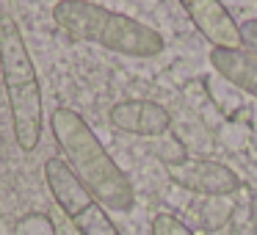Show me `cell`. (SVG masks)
<instances>
[{"label": "cell", "instance_id": "1", "mask_svg": "<svg viewBox=\"0 0 257 235\" xmlns=\"http://www.w3.org/2000/svg\"><path fill=\"white\" fill-rule=\"evenodd\" d=\"M53 139L58 144L61 161L69 172L89 188V194L100 202L105 210L130 213L136 205V191L124 169L108 155L100 144L91 125L72 108H56L50 116Z\"/></svg>", "mask_w": 257, "mask_h": 235}, {"label": "cell", "instance_id": "2", "mask_svg": "<svg viewBox=\"0 0 257 235\" xmlns=\"http://www.w3.org/2000/svg\"><path fill=\"white\" fill-rule=\"evenodd\" d=\"M53 23L75 42L100 45L127 58H155L163 53V36L130 14L89 0H61L53 6Z\"/></svg>", "mask_w": 257, "mask_h": 235}, {"label": "cell", "instance_id": "3", "mask_svg": "<svg viewBox=\"0 0 257 235\" xmlns=\"http://www.w3.org/2000/svg\"><path fill=\"white\" fill-rule=\"evenodd\" d=\"M0 75L14 141L23 152H34L42 141V89L23 31L9 12H0Z\"/></svg>", "mask_w": 257, "mask_h": 235}, {"label": "cell", "instance_id": "4", "mask_svg": "<svg viewBox=\"0 0 257 235\" xmlns=\"http://www.w3.org/2000/svg\"><path fill=\"white\" fill-rule=\"evenodd\" d=\"M45 183L58 213L80 235H119V227L111 221L105 207L89 194V188L69 172V166L61 158L45 161Z\"/></svg>", "mask_w": 257, "mask_h": 235}, {"label": "cell", "instance_id": "5", "mask_svg": "<svg viewBox=\"0 0 257 235\" xmlns=\"http://www.w3.org/2000/svg\"><path fill=\"white\" fill-rule=\"evenodd\" d=\"M166 174L183 191L207 196V199H229L240 188L238 174L227 163L210 161V158H183L177 163H169Z\"/></svg>", "mask_w": 257, "mask_h": 235}, {"label": "cell", "instance_id": "6", "mask_svg": "<svg viewBox=\"0 0 257 235\" xmlns=\"http://www.w3.org/2000/svg\"><path fill=\"white\" fill-rule=\"evenodd\" d=\"M185 14L196 25L202 36L213 45V50H243V34L240 23L227 12L218 0H183Z\"/></svg>", "mask_w": 257, "mask_h": 235}, {"label": "cell", "instance_id": "7", "mask_svg": "<svg viewBox=\"0 0 257 235\" xmlns=\"http://www.w3.org/2000/svg\"><path fill=\"white\" fill-rule=\"evenodd\" d=\"M111 125L122 133L141 136V139H158L166 136L172 128V116L161 102L152 100H122L113 102L111 113H108Z\"/></svg>", "mask_w": 257, "mask_h": 235}, {"label": "cell", "instance_id": "8", "mask_svg": "<svg viewBox=\"0 0 257 235\" xmlns=\"http://www.w3.org/2000/svg\"><path fill=\"white\" fill-rule=\"evenodd\" d=\"M210 64L227 83L257 100V56L251 50H210Z\"/></svg>", "mask_w": 257, "mask_h": 235}, {"label": "cell", "instance_id": "9", "mask_svg": "<svg viewBox=\"0 0 257 235\" xmlns=\"http://www.w3.org/2000/svg\"><path fill=\"white\" fill-rule=\"evenodd\" d=\"M14 235H56V221L47 213H25L14 221Z\"/></svg>", "mask_w": 257, "mask_h": 235}, {"label": "cell", "instance_id": "10", "mask_svg": "<svg viewBox=\"0 0 257 235\" xmlns=\"http://www.w3.org/2000/svg\"><path fill=\"white\" fill-rule=\"evenodd\" d=\"M152 235H194V232L172 213H158L152 218Z\"/></svg>", "mask_w": 257, "mask_h": 235}, {"label": "cell", "instance_id": "11", "mask_svg": "<svg viewBox=\"0 0 257 235\" xmlns=\"http://www.w3.org/2000/svg\"><path fill=\"white\" fill-rule=\"evenodd\" d=\"M240 34H243V47L257 56V20H246V23H240Z\"/></svg>", "mask_w": 257, "mask_h": 235}, {"label": "cell", "instance_id": "12", "mask_svg": "<svg viewBox=\"0 0 257 235\" xmlns=\"http://www.w3.org/2000/svg\"><path fill=\"white\" fill-rule=\"evenodd\" d=\"M53 221H56V235H80L78 229L61 216V213H53Z\"/></svg>", "mask_w": 257, "mask_h": 235}, {"label": "cell", "instance_id": "13", "mask_svg": "<svg viewBox=\"0 0 257 235\" xmlns=\"http://www.w3.org/2000/svg\"><path fill=\"white\" fill-rule=\"evenodd\" d=\"M251 224H254V232H257V199L251 202Z\"/></svg>", "mask_w": 257, "mask_h": 235}]
</instances>
